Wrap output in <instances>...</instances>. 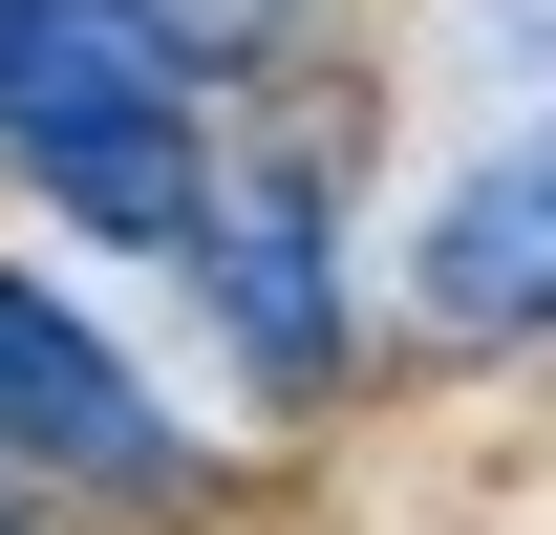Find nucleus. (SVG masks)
I'll use <instances>...</instances> for the list:
<instances>
[{
    "label": "nucleus",
    "instance_id": "1",
    "mask_svg": "<svg viewBox=\"0 0 556 535\" xmlns=\"http://www.w3.org/2000/svg\"><path fill=\"white\" fill-rule=\"evenodd\" d=\"M214 43L172 0H0V172L65 236H172L214 214Z\"/></svg>",
    "mask_w": 556,
    "mask_h": 535
},
{
    "label": "nucleus",
    "instance_id": "2",
    "mask_svg": "<svg viewBox=\"0 0 556 535\" xmlns=\"http://www.w3.org/2000/svg\"><path fill=\"white\" fill-rule=\"evenodd\" d=\"M0 450L43 471V493H86V514H172V493L214 471L193 428L129 386V343L86 322L65 278H0Z\"/></svg>",
    "mask_w": 556,
    "mask_h": 535
},
{
    "label": "nucleus",
    "instance_id": "3",
    "mask_svg": "<svg viewBox=\"0 0 556 535\" xmlns=\"http://www.w3.org/2000/svg\"><path fill=\"white\" fill-rule=\"evenodd\" d=\"M193 300H214V343H236L257 407L343 386V236H321V172H236V194L193 214Z\"/></svg>",
    "mask_w": 556,
    "mask_h": 535
},
{
    "label": "nucleus",
    "instance_id": "4",
    "mask_svg": "<svg viewBox=\"0 0 556 535\" xmlns=\"http://www.w3.org/2000/svg\"><path fill=\"white\" fill-rule=\"evenodd\" d=\"M407 322L428 343H556V108L492 129L471 172L407 214Z\"/></svg>",
    "mask_w": 556,
    "mask_h": 535
},
{
    "label": "nucleus",
    "instance_id": "5",
    "mask_svg": "<svg viewBox=\"0 0 556 535\" xmlns=\"http://www.w3.org/2000/svg\"><path fill=\"white\" fill-rule=\"evenodd\" d=\"M0 535H22V514H0Z\"/></svg>",
    "mask_w": 556,
    "mask_h": 535
}]
</instances>
